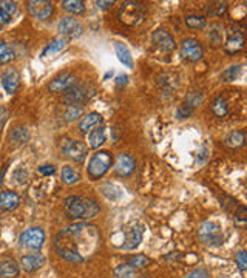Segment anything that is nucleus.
<instances>
[{
  "label": "nucleus",
  "mask_w": 247,
  "mask_h": 278,
  "mask_svg": "<svg viewBox=\"0 0 247 278\" xmlns=\"http://www.w3.org/2000/svg\"><path fill=\"white\" fill-rule=\"evenodd\" d=\"M100 246V233L96 226L78 222L62 229L54 238V247L60 258L70 263H84Z\"/></svg>",
  "instance_id": "f257e3e1"
},
{
  "label": "nucleus",
  "mask_w": 247,
  "mask_h": 278,
  "mask_svg": "<svg viewBox=\"0 0 247 278\" xmlns=\"http://www.w3.org/2000/svg\"><path fill=\"white\" fill-rule=\"evenodd\" d=\"M65 210L70 218L86 221L94 218L100 212V207L94 199L74 195V196H68L65 199Z\"/></svg>",
  "instance_id": "f03ea898"
},
{
  "label": "nucleus",
  "mask_w": 247,
  "mask_h": 278,
  "mask_svg": "<svg viewBox=\"0 0 247 278\" xmlns=\"http://www.w3.org/2000/svg\"><path fill=\"white\" fill-rule=\"evenodd\" d=\"M146 17V7L140 2H133V0H128V2H124L118 11V19L119 22L127 25V27H136L139 24L144 22Z\"/></svg>",
  "instance_id": "7ed1b4c3"
},
{
  "label": "nucleus",
  "mask_w": 247,
  "mask_h": 278,
  "mask_svg": "<svg viewBox=\"0 0 247 278\" xmlns=\"http://www.w3.org/2000/svg\"><path fill=\"white\" fill-rule=\"evenodd\" d=\"M94 95V88L88 84H74L72 88H68L65 91V95L62 98L64 104L66 107H78L79 104L88 101Z\"/></svg>",
  "instance_id": "20e7f679"
},
{
  "label": "nucleus",
  "mask_w": 247,
  "mask_h": 278,
  "mask_svg": "<svg viewBox=\"0 0 247 278\" xmlns=\"http://www.w3.org/2000/svg\"><path fill=\"white\" fill-rule=\"evenodd\" d=\"M113 164V156L110 152H98L92 156L90 162H88V176L92 179H100L105 173L110 170Z\"/></svg>",
  "instance_id": "39448f33"
},
{
  "label": "nucleus",
  "mask_w": 247,
  "mask_h": 278,
  "mask_svg": "<svg viewBox=\"0 0 247 278\" xmlns=\"http://www.w3.org/2000/svg\"><path fill=\"white\" fill-rule=\"evenodd\" d=\"M198 236L206 246L216 247V246H221L224 243L222 229H221V226L218 224V222H214V221L202 222L200 230H198Z\"/></svg>",
  "instance_id": "423d86ee"
},
{
  "label": "nucleus",
  "mask_w": 247,
  "mask_h": 278,
  "mask_svg": "<svg viewBox=\"0 0 247 278\" xmlns=\"http://www.w3.org/2000/svg\"><path fill=\"white\" fill-rule=\"evenodd\" d=\"M60 150L68 159L76 161V162H82L86 158V153H88V148L84 142L76 141V139H68V138L62 139Z\"/></svg>",
  "instance_id": "0eeeda50"
},
{
  "label": "nucleus",
  "mask_w": 247,
  "mask_h": 278,
  "mask_svg": "<svg viewBox=\"0 0 247 278\" xmlns=\"http://www.w3.org/2000/svg\"><path fill=\"white\" fill-rule=\"evenodd\" d=\"M44 241H45V232L40 227H30L28 230L22 232L19 236L20 247L31 249V250H39L44 246Z\"/></svg>",
  "instance_id": "6e6552de"
},
{
  "label": "nucleus",
  "mask_w": 247,
  "mask_h": 278,
  "mask_svg": "<svg viewBox=\"0 0 247 278\" xmlns=\"http://www.w3.org/2000/svg\"><path fill=\"white\" fill-rule=\"evenodd\" d=\"M244 25H235L232 27L230 33H228V39L224 45V51L227 54H236L244 48Z\"/></svg>",
  "instance_id": "1a4fd4ad"
},
{
  "label": "nucleus",
  "mask_w": 247,
  "mask_h": 278,
  "mask_svg": "<svg viewBox=\"0 0 247 278\" xmlns=\"http://www.w3.org/2000/svg\"><path fill=\"white\" fill-rule=\"evenodd\" d=\"M181 56L186 59V61H190V62H196L202 58L204 54V50H202V45L200 44V41L193 39V37H187L181 42Z\"/></svg>",
  "instance_id": "9d476101"
},
{
  "label": "nucleus",
  "mask_w": 247,
  "mask_h": 278,
  "mask_svg": "<svg viewBox=\"0 0 247 278\" xmlns=\"http://www.w3.org/2000/svg\"><path fill=\"white\" fill-rule=\"evenodd\" d=\"M26 10L34 19L46 21V19L51 17L52 11H54V7H52L51 2H46V0H30V2H26Z\"/></svg>",
  "instance_id": "9b49d317"
},
{
  "label": "nucleus",
  "mask_w": 247,
  "mask_h": 278,
  "mask_svg": "<svg viewBox=\"0 0 247 278\" xmlns=\"http://www.w3.org/2000/svg\"><path fill=\"white\" fill-rule=\"evenodd\" d=\"M59 33H60V37L73 39V37H79L84 33V27L80 25L78 19L70 16V17H64L59 22Z\"/></svg>",
  "instance_id": "f8f14e48"
},
{
  "label": "nucleus",
  "mask_w": 247,
  "mask_h": 278,
  "mask_svg": "<svg viewBox=\"0 0 247 278\" xmlns=\"http://www.w3.org/2000/svg\"><path fill=\"white\" fill-rule=\"evenodd\" d=\"M74 84H78L74 74L65 71V73H60L59 76H56L54 79L50 82L48 90L51 93H65L68 88H72Z\"/></svg>",
  "instance_id": "ddd939ff"
},
{
  "label": "nucleus",
  "mask_w": 247,
  "mask_h": 278,
  "mask_svg": "<svg viewBox=\"0 0 247 278\" xmlns=\"http://www.w3.org/2000/svg\"><path fill=\"white\" fill-rule=\"evenodd\" d=\"M136 169V161L133 159V156L127 155V153H119L116 158V165H114V172L116 175L127 178L130 176Z\"/></svg>",
  "instance_id": "4468645a"
},
{
  "label": "nucleus",
  "mask_w": 247,
  "mask_h": 278,
  "mask_svg": "<svg viewBox=\"0 0 247 278\" xmlns=\"http://www.w3.org/2000/svg\"><path fill=\"white\" fill-rule=\"evenodd\" d=\"M152 42L161 51H167V53H170L176 48L173 36L170 33H167L166 30H156L152 36Z\"/></svg>",
  "instance_id": "2eb2a0df"
},
{
  "label": "nucleus",
  "mask_w": 247,
  "mask_h": 278,
  "mask_svg": "<svg viewBox=\"0 0 247 278\" xmlns=\"http://www.w3.org/2000/svg\"><path fill=\"white\" fill-rule=\"evenodd\" d=\"M20 84V74L16 68H6L2 73V85L8 95H14Z\"/></svg>",
  "instance_id": "dca6fc26"
},
{
  "label": "nucleus",
  "mask_w": 247,
  "mask_h": 278,
  "mask_svg": "<svg viewBox=\"0 0 247 278\" xmlns=\"http://www.w3.org/2000/svg\"><path fill=\"white\" fill-rule=\"evenodd\" d=\"M142 227L134 224L132 226L127 232H126V239H124V244L120 246L124 250H133L136 249L139 244H140V241H142Z\"/></svg>",
  "instance_id": "f3484780"
},
{
  "label": "nucleus",
  "mask_w": 247,
  "mask_h": 278,
  "mask_svg": "<svg viewBox=\"0 0 247 278\" xmlns=\"http://www.w3.org/2000/svg\"><path fill=\"white\" fill-rule=\"evenodd\" d=\"M45 264V256L42 253H28L20 258V266L25 272H34Z\"/></svg>",
  "instance_id": "a211bd4d"
},
{
  "label": "nucleus",
  "mask_w": 247,
  "mask_h": 278,
  "mask_svg": "<svg viewBox=\"0 0 247 278\" xmlns=\"http://www.w3.org/2000/svg\"><path fill=\"white\" fill-rule=\"evenodd\" d=\"M20 204V196L12 190H4L0 193V210L11 212L16 210Z\"/></svg>",
  "instance_id": "6ab92c4d"
},
{
  "label": "nucleus",
  "mask_w": 247,
  "mask_h": 278,
  "mask_svg": "<svg viewBox=\"0 0 247 278\" xmlns=\"http://www.w3.org/2000/svg\"><path fill=\"white\" fill-rule=\"evenodd\" d=\"M20 273V266L14 259L0 261V278H17Z\"/></svg>",
  "instance_id": "aec40b11"
},
{
  "label": "nucleus",
  "mask_w": 247,
  "mask_h": 278,
  "mask_svg": "<svg viewBox=\"0 0 247 278\" xmlns=\"http://www.w3.org/2000/svg\"><path fill=\"white\" fill-rule=\"evenodd\" d=\"M100 122H102V116L96 113V111H92V113H88L86 116L82 118V121L79 122V130L82 133H86V132H90L92 128L100 125Z\"/></svg>",
  "instance_id": "412c9836"
},
{
  "label": "nucleus",
  "mask_w": 247,
  "mask_h": 278,
  "mask_svg": "<svg viewBox=\"0 0 247 278\" xmlns=\"http://www.w3.org/2000/svg\"><path fill=\"white\" fill-rule=\"evenodd\" d=\"M114 50H116V56L120 64H124L127 68H133V56L130 53V50L127 48V45H124L122 42H114Z\"/></svg>",
  "instance_id": "4be33fe9"
},
{
  "label": "nucleus",
  "mask_w": 247,
  "mask_h": 278,
  "mask_svg": "<svg viewBox=\"0 0 247 278\" xmlns=\"http://www.w3.org/2000/svg\"><path fill=\"white\" fill-rule=\"evenodd\" d=\"M88 142H90L92 148H99L104 142H105V127L104 125H98L94 127V130H92L90 135H88Z\"/></svg>",
  "instance_id": "5701e85b"
},
{
  "label": "nucleus",
  "mask_w": 247,
  "mask_h": 278,
  "mask_svg": "<svg viewBox=\"0 0 247 278\" xmlns=\"http://www.w3.org/2000/svg\"><path fill=\"white\" fill-rule=\"evenodd\" d=\"M28 139H30V132L25 125H17L12 128L11 142H14V145H24L28 142Z\"/></svg>",
  "instance_id": "b1692460"
},
{
  "label": "nucleus",
  "mask_w": 247,
  "mask_h": 278,
  "mask_svg": "<svg viewBox=\"0 0 247 278\" xmlns=\"http://www.w3.org/2000/svg\"><path fill=\"white\" fill-rule=\"evenodd\" d=\"M246 142V133L244 130H235L230 135H228L224 141V144L230 148H238V147H242Z\"/></svg>",
  "instance_id": "393cba45"
},
{
  "label": "nucleus",
  "mask_w": 247,
  "mask_h": 278,
  "mask_svg": "<svg viewBox=\"0 0 247 278\" xmlns=\"http://www.w3.org/2000/svg\"><path fill=\"white\" fill-rule=\"evenodd\" d=\"M65 47H66V39H65V37H56V39H52L51 44L42 51V58H46V56H51V54H56V53L62 51Z\"/></svg>",
  "instance_id": "a878e982"
},
{
  "label": "nucleus",
  "mask_w": 247,
  "mask_h": 278,
  "mask_svg": "<svg viewBox=\"0 0 247 278\" xmlns=\"http://www.w3.org/2000/svg\"><path fill=\"white\" fill-rule=\"evenodd\" d=\"M60 176H62V181H64L65 184H68V185L76 184V182L80 179L79 172H78V170H74L73 167H70V165L62 167V173H60Z\"/></svg>",
  "instance_id": "bb28decb"
},
{
  "label": "nucleus",
  "mask_w": 247,
  "mask_h": 278,
  "mask_svg": "<svg viewBox=\"0 0 247 278\" xmlns=\"http://www.w3.org/2000/svg\"><path fill=\"white\" fill-rule=\"evenodd\" d=\"M62 8L70 14H80L85 10V4L82 0H64Z\"/></svg>",
  "instance_id": "cd10ccee"
},
{
  "label": "nucleus",
  "mask_w": 247,
  "mask_h": 278,
  "mask_svg": "<svg viewBox=\"0 0 247 278\" xmlns=\"http://www.w3.org/2000/svg\"><path fill=\"white\" fill-rule=\"evenodd\" d=\"M184 22L188 28L192 30H202L207 24V19L204 16H196V14H192V16H187L184 19Z\"/></svg>",
  "instance_id": "c85d7f7f"
},
{
  "label": "nucleus",
  "mask_w": 247,
  "mask_h": 278,
  "mask_svg": "<svg viewBox=\"0 0 247 278\" xmlns=\"http://www.w3.org/2000/svg\"><path fill=\"white\" fill-rule=\"evenodd\" d=\"M100 192L104 196H107L108 199H118L120 198L122 195V190L118 187V185L112 184V182H107V184H102L100 185Z\"/></svg>",
  "instance_id": "c756f323"
},
{
  "label": "nucleus",
  "mask_w": 247,
  "mask_h": 278,
  "mask_svg": "<svg viewBox=\"0 0 247 278\" xmlns=\"http://www.w3.org/2000/svg\"><path fill=\"white\" fill-rule=\"evenodd\" d=\"M212 111H214V115L216 116V118H226L227 116V102H226V99H222V98H216L215 99V102L212 104Z\"/></svg>",
  "instance_id": "7c9ffc66"
},
{
  "label": "nucleus",
  "mask_w": 247,
  "mask_h": 278,
  "mask_svg": "<svg viewBox=\"0 0 247 278\" xmlns=\"http://www.w3.org/2000/svg\"><path fill=\"white\" fill-rule=\"evenodd\" d=\"M14 59V50L10 44L0 42V64H8Z\"/></svg>",
  "instance_id": "2f4dec72"
},
{
  "label": "nucleus",
  "mask_w": 247,
  "mask_h": 278,
  "mask_svg": "<svg viewBox=\"0 0 247 278\" xmlns=\"http://www.w3.org/2000/svg\"><path fill=\"white\" fill-rule=\"evenodd\" d=\"M116 278H134L136 276V269L130 264H120L114 269Z\"/></svg>",
  "instance_id": "473e14b6"
},
{
  "label": "nucleus",
  "mask_w": 247,
  "mask_h": 278,
  "mask_svg": "<svg viewBox=\"0 0 247 278\" xmlns=\"http://www.w3.org/2000/svg\"><path fill=\"white\" fill-rule=\"evenodd\" d=\"M148 263H150L148 256H146V255H142V253L132 255V256H128V259H127V264L133 266L134 269H136V267H146Z\"/></svg>",
  "instance_id": "72a5a7b5"
},
{
  "label": "nucleus",
  "mask_w": 247,
  "mask_h": 278,
  "mask_svg": "<svg viewBox=\"0 0 247 278\" xmlns=\"http://www.w3.org/2000/svg\"><path fill=\"white\" fill-rule=\"evenodd\" d=\"M222 34H224V30L221 25H214L212 27V31L208 33V41L212 45H220L222 44Z\"/></svg>",
  "instance_id": "f704fd0d"
},
{
  "label": "nucleus",
  "mask_w": 247,
  "mask_h": 278,
  "mask_svg": "<svg viewBox=\"0 0 247 278\" xmlns=\"http://www.w3.org/2000/svg\"><path fill=\"white\" fill-rule=\"evenodd\" d=\"M227 11V4L226 2H215V4H208L207 14L212 17H220Z\"/></svg>",
  "instance_id": "c9c22d12"
},
{
  "label": "nucleus",
  "mask_w": 247,
  "mask_h": 278,
  "mask_svg": "<svg viewBox=\"0 0 247 278\" xmlns=\"http://www.w3.org/2000/svg\"><path fill=\"white\" fill-rule=\"evenodd\" d=\"M240 73H241V65H234V67H228L227 70H224L222 74H221V78L226 82H232L240 76Z\"/></svg>",
  "instance_id": "e433bc0d"
},
{
  "label": "nucleus",
  "mask_w": 247,
  "mask_h": 278,
  "mask_svg": "<svg viewBox=\"0 0 247 278\" xmlns=\"http://www.w3.org/2000/svg\"><path fill=\"white\" fill-rule=\"evenodd\" d=\"M202 101H204V98H202V95L200 91H192V93H188V96L186 98L184 102L188 104L193 108H196V107H200V104H202Z\"/></svg>",
  "instance_id": "4c0bfd02"
},
{
  "label": "nucleus",
  "mask_w": 247,
  "mask_h": 278,
  "mask_svg": "<svg viewBox=\"0 0 247 278\" xmlns=\"http://www.w3.org/2000/svg\"><path fill=\"white\" fill-rule=\"evenodd\" d=\"M193 110H195V108L190 107V105L186 104V102H182V104L178 107V111H176V116H178V119H186V118L192 116Z\"/></svg>",
  "instance_id": "58836bf2"
},
{
  "label": "nucleus",
  "mask_w": 247,
  "mask_h": 278,
  "mask_svg": "<svg viewBox=\"0 0 247 278\" xmlns=\"http://www.w3.org/2000/svg\"><path fill=\"white\" fill-rule=\"evenodd\" d=\"M0 10L12 17V14L17 11V4L16 2H10V0H4V2H0Z\"/></svg>",
  "instance_id": "ea45409f"
},
{
  "label": "nucleus",
  "mask_w": 247,
  "mask_h": 278,
  "mask_svg": "<svg viewBox=\"0 0 247 278\" xmlns=\"http://www.w3.org/2000/svg\"><path fill=\"white\" fill-rule=\"evenodd\" d=\"M82 115V108L80 107H68L66 113H65V119L66 121H74Z\"/></svg>",
  "instance_id": "a19ab883"
},
{
  "label": "nucleus",
  "mask_w": 247,
  "mask_h": 278,
  "mask_svg": "<svg viewBox=\"0 0 247 278\" xmlns=\"http://www.w3.org/2000/svg\"><path fill=\"white\" fill-rule=\"evenodd\" d=\"M235 263L238 264L240 270H246L247 269V253L244 250H240L235 255Z\"/></svg>",
  "instance_id": "79ce46f5"
},
{
  "label": "nucleus",
  "mask_w": 247,
  "mask_h": 278,
  "mask_svg": "<svg viewBox=\"0 0 247 278\" xmlns=\"http://www.w3.org/2000/svg\"><path fill=\"white\" fill-rule=\"evenodd\" d=\"M186 278H210L208 276V273H207V270L206 269H195V270H192Z\"/></svg>",
  "instance_id": "37998d69"
},
{
  "label": "nucleus",
  "mask_w": 247,
  "mask_h": 278,
  "mask_svg": "<svg viewBox=\"0 0 247 278\" xmlns=\"http://www.w3.org/2000/svg\"><path fill=\"white\" fill-rule=\"evenodd\" d=\"M56 172V167L54 165H51V164H45V165H40L39 167V173L44 175V176H50Z\"/></svg>",
  "instance_id": "c03bdc74"
},
{
  "label": "nucleus",
  "mask_w": 247,
  "mask_h": 278,
  "mask_svg": "<svg viewBox=\"0 0 247 278\" xmlns=\"http://www.w3.org/2000/svg\"><path fill=\"white\" fill-rule=\"evenodd\" d=\"M6 119H8V111L4 105H0V128L5 125Z\"/></svg>",
  "instance_id": "a18cd8bd"
},
{
  "label": "nucleus",
  "mask_w": 247,
  "mask_h": 278,
  "mask_svg": "<svg viewBox=\"0 0 247 278\" xmlns=\"http://www.w3.org/2000/svg\"><path fill=\"white\" fill-rule=\"evenodd\" d=\"M127 82H128V76H126V74H119V76L116 78V85H118L119 88L126 87Z\"/></svg>",
  "instance_id": "49530a36"
},
{
  "label": "nucleus",
  "mask_w": 247,
  "mask_h": 278,
  "mask_svg": "<svg viewBox=\"0 0 247 278\" xmlns=\"http://www.w3.org/2000/svg\"><path fill=\"white\" fill-rule=\"evenodd\" d=\"M235 216H236V219H240V221H246V218H247V210H246V207H244V206H240L238 210H236V213H235Z\"/></svg>",
  "instance_id": "de8ad7c7"
},
{
  "label": "nucleus",
  "mask_w": 247,
  "mask_h": 278,
  "mask_svg": "<svg viewBox=\"0 0 247 278\" xmlns=\"http://www.w3.org/2000/svg\"><path fill=\"white\" fill-rule=\"evenodd\" d=\"M94 4H96V7L100 8V10H107V8L112 7L114 2H113V0H107V2H102V0H98V2H94Z\"/></svg>",
  "instance_id": "09e8293b"
},
{
  "label": "nucleus",
  "mask_w": 247,
  "mask_h": 278,
  "mask_svg": "<svg viewBox=\"0 0 247 278\" xmlns=\"http://www.w3.org/2000/svg\"><path fill=\"white\" fill-rule=\"evenodd\" d=\"M166 259H178L180 258V252H172V255H166Z\"/></svg>",
  "instance_id": "8fccbe9b"
},
{
  "label": "nucleus",
  "mask_w": 247,
  "mask_h": 278,
  "mask_svg": "<svg viewBox=\"0 0 247 278\" xmlns=\"http://www.w3.org/2000/svg\"><path fill=\"white\" fill-rule=\"evenodd\" d=\"M221 278H227V276H221Z\"/></svg>",
  "instance_id": "3c124183"
},
{
  "label": "nucleus",
  "mask_w": 247,
  "mask_h": 278,
  "mask_svg": "<svg viewBox=\"0 0 247 278\" xmlns=\"http://www.w3.org/2000/svg\"><path fill=\"white\" fill-rule=\"evenodd\" d=\"M0 30H2V25H0Z\"/></svg>",
  "instance_id": "603ef678"
},
{
  "label": "nucleus",
  "mask_w": 247,
  "mask_h": 278,
  "mask_svg": "<svg viewBox=\"0 0 247 278\" xmlns=\"http://www.w3.org/2000/svg\"><path fill=\"white\" fill-rule=\"evenodd\" d=\"M144 278H146V276H144Z\"/></svg>",
  "instance_id": "864d4df0"
}]
</instances>
